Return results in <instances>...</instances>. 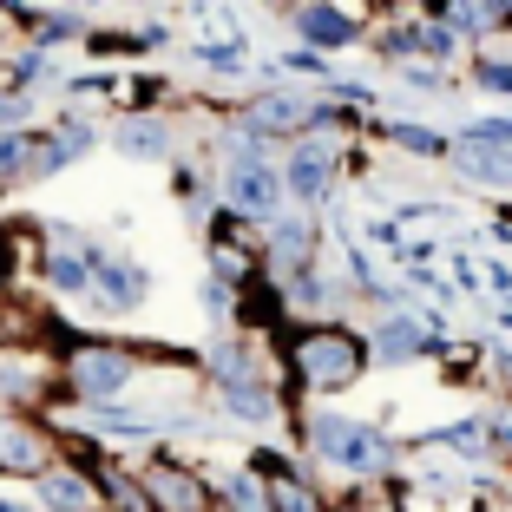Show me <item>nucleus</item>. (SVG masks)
Returning a JSON list of instances; mask_svg holds the SVG:
<instances>
[{
    "mask_svg": "<svg viewBox=\"0 0 512 512\" xmlns=\"http://www.w3.org/2000/svg\"><path fill=\"white\" fill-rule=\"evenodd\" d=\"M289 362L302 368L309 388H348V381L368 368V348L348 329H302L296 342H289Z\"/></svg>",
    "mask_w": 512,
    "mask_h": 512,
    "instance_id": "1",
    "label": "nucleus"
},
{
    "mask_svg": "<svg viewBox=\"0 0 512 512\" xmlns=\"http://www.w3.org/2000/svg\"><path fill=\"white\" fill-rule=\"evenodd\" d=\"M316 453L342 473H381L394 467V440L375 434V427L348 421V414H316Z\"/></svg>",
    "mask_w": 512,
    "mask_h": 512,
    "instance_id": "2",
    "label": "nucleus"
},
{
    "mask_svg": "<svg viewBox=\"0 0 512 512\" xmlns=\"http://www.w3.org/2000/svg\"><path fill=\"white\" fill-rule=\"evenodd\" d=\"M66 375H73V388L86 394V401H112V394L132 388V355H125V348H106V342H86V348H73Z\"/></svg>",
    "mask_w": 512,
    "mask_h": 512,
    "instance_id": "3",
    "label": "nucleus"
},
{
    "mask_svg": "<svg viewBox=\"0 0 512 512\" xmlns=\"http://www.w3.org/2000/svg\"><path fill=\"white\" fill-rule=\"evenodd\" d=\"M230 204H237L243 217H276V204H283V178H276L250 145L230 158Z\"/></svg>",
    "mask_w": 512,
    "mask_h": 512,
    "instance_id": "4",
    "label": "nucleus"
},
{
    "mask_svg": "<svg viewBox=\"0 0 512 512\" xmlns=\"http://www.w3.org/2000/svg\"><path fill=\"white\" fill-rule=\"evenodd\" d=\"M309 99L302 92H270V99H256L250 112H243V132L250 138H270V132H309Z\"/></svg>",
    "mask_w": 512,
    "mask_h": 512,
    "instance_id": "5",
    "label": "nucleus"
},
{
    "mask_svg": "<svg viewBox=\"0 0 512 512\" xmlns=\"http://www.w3.org/2000/svg\"><path fill=\"white\" fill-rule=\"evenodd\" d=\"M335 178V151L322 145V138H302L296 151H289V197H322Z\"/></svg>",
    "mask_w": 512,
    "mask_h": 512,
    "instance_id": "6",
    "label": "nucleus"
},
{
    "mask_svg": "<svg viewBox=\"0 0 512 512\" xmlns=\"http://www.w3.org/2000/svg\"><path fill=\"white\" fill-rule=\"evenodd\" d=\"M453 171L473 184H499V191H512V145H460L453 151Z\"/></svg>",
    "mask_w": 512,
    "mask_h": 512,
    "instance_id": "7",
    "label": "nucleus"
},
{
    "mask_svg": "<svg viewBox=\"0 0 512 512\" xmlns=\"http://www.w3.org/2000/svg\"><path fill=\"white\" fill-rule=\"evenodd\" d=\"M145 493L158 499V512H197V506H204V486H197L191 473H178V467H151Z\"/></svg>",
    "mask_w": 512,
    "mask_h": 512,
    "instance_id": "8",
    "label": "nucleus"
},
{
    "mask_svg": "<svg viewBox=\"0 0 512 512\" xmlns=\"http://www.w3.org/2000/svg\"><path fill=\"white\" fill-rule=\"evenodd\" d=\"M112 145H119L125 158H165L171 151V125L165 119H125L119 132H112Z\"/></svg>",
    "mask_w": 512,
    "mask_h": 512,
    "instance_id": "9",
    "label": "nucleus"
},
{
    "mask_svg": "<svg viewBox=\"0 0 512 512\" xmlns=\"http://www.w3.org/2000/svg\"><path fill=\"white\" fill-rule=\"evenodd\" d=\"M421 348H434V342L421 335V322H414V316H394V322H381V329H375V355H381V362H414Z\"/></svg>",
    "mask_w": 512,
    "mask_h": 512,
    "instance_id": "10",
    "label": "nucleus"
},
{
    "mask_svg": "<svg viewBox=\"0 0 512 512\" xmlns=\"http://www.w3.org/2000/svg\"><path fill=\"white\" fill-rule=\"evenodd\" d=\"M296 33H302V40H316V46H348V40H355V20H348L342 7H302Z\"/></svg>",
    "mask_w": 512,
    "mask_h": 512,
    "instance_id": "11",
    "label": "nucleus"
},
{
    "mask_svg": "<svg viewBox=\"0 0 512 512\" xmlns=\"http://www.w3.org/2000/svg\"><path fill=\"white\" fill-rule=\"evenodd\" d=\"M92 283L106 289V302H112V309H132V302L145 296V276H138L132 263H106V256L92 263Z\"/></svg>",
    "mask_w": 512,
    "mask_h": 512,
    "instance_id": "12",
    "label": "nucleus"
},
{
    "mask_svg": "<svg viewBox=\"0 0 512 512\" xmlns=\"http://www.w3.org/2000/svg\"><path fill=\"white\" fill-rule=\"evenodd\" d=\"M40 499H46V506H60V512H86L92 506V486L73 480V473H46V480H40Z\"/></svg>",
    "mask_w": 512,
    "mask_h": 512,
    "instance_id": "13",
    "label": "nucleus"
},
{
    "mask_svg": "<svg viewBox=\"0 0 512 512\" xmlns=\"http://www.w3.org/2000/svg\"><path fill=\"white\" fill-rule=\"evenodd\" d=\"M270 256H276V270H289V276L309 270V230L283 224V230H276V243H270Z\"/></svg>",
    "mask_w": 512,
    "mask_h": 512,
    "instance_id": "14",
    "label": "nucleus"
},
{
    "mask_svg": "<svg viewBox=\"0 0 512 512\" xmlns=\"http://www.w3.org/2000/svg\"><path fill=\"white\" fill-rule=\"evenodd\" d=\"M270 512H316V493L296 480V473H276L270 480V499H263Z\"/></svg>",
    "mask_w": 512,
    "mask_h": 512,
    "instance_id": "15",
    "label": "nucleus"
},
{
    "mask_svg": "<svg viewBox=\"0 0 512 512\" xmlns=\"http://www.w3.org/2000/svg\"><path fill=\"white\" fill-rule=\"evenodd\" d=\"M0 467H40V440L20 427H0Z\"/></svg>",
    "mask_w": 512,
    "mask_h": 512,
    "instance_id": "16",
    "label": "nucleus"
},
{
    "mask_svg": "<svg viewBox=\"0 0 512 512\" xmlns=\"http://www.w3.org/2000/svg\"><path fill=\"white\" fill-rule=\"evenodd\" d=\"M46 276H53V283H60V289H86L92 283V270H86V263H79V256H46Z\"/></svg>",
    "mask_w": 512,
    "mask_h": 512,
    "instance_id": "17",
    "label": "nucleus"
},
{
    "mask_svg": "<svg viewBox=\"0 0 512 512\" xmlns=\"http://www.w3.org/2000/svg\"><path fill=\"white\" fill-rule=\"evenodd\" d=\"M388 138H394L401 151H447V138L427 132V125H388Z\"/></svg>",
    "mask_w": 512,
    "mask_h": 512,
    "instance_id": "18",
    "label": "nucleus"
},
{
    "mask_svg": "<svg viewBox=\"0 0 512 512\" xmlns=\"http://www.w3.org/2000/svg\"><path fill=\"white\" fill-rule=\"evenodd\" d=\"M197 60L211 73H243V40H224V46H197Z\"/></svg>",
    "mask_w": 512,
    "mask_h": 512,
    "instance_id": "19",
    "label": "nucleus"
},
{
    "mask_svg": "<svg viewBox=\"0 0 512 512\" xmlns=\"http://www.w3.org/2000/svg\"><path fill=\"white\" fill-rule=\"evenodd\" d=\"M27 151H33V138H27V132H7V138H0V178H14Z\"/></svg>",
    "mask_w": 512,
    "mask_h": 512,
    "instance_id": "20",
    "label": "nucleus"
},
{
    "mask_svg": "<svg viewBox=\"0 0 512 512\" xmlns=\"http://www.w3.org/2000/svg\"><path fill=\"white\" fill-rule=\"evenodd\" d=\"M224 493H230V506H243V512H270V506H263V493H256L250 473H237V480H230Z\"/></svg>",
    "mask_w": 512,
    "mask_h": 512,
    "instance_id": "21",
    "label": "nucleus"
},
{
    "mask_svg": "<svg viewBox=\"0 0 512 512\" xmlns=\"http://www.w3.org/2000/svg\"><path fill=\"white\" fill-rule=\"evenodd\" d=\"M453 46H460V27H421V53H434V60H447Z\"/></svg>",
    "mask_w": 512,
    "mask_h": 512,
    "instance_id": "22",
    "label": "nucleus"
},
{
    "mask_svg": "<svg viewBox=\"0 0 512 512\" xmlns=\"http://www.w3.org/2000/svg\"><path fill=\"white\" fill-rule=\"evenodd\" d=\"M480 86L512 92V60H480Z\"/></svg>",
    "mask_w": 512,
    "mask_h": 512,
    "instance_id": "23",
    "label": "nucleus"
},
{
    "mask_svg": "<svg viewBox=\"0 0 512 512\" xmlns=\"http://www.w3.org/2000/svg\"><path fill=\"white\" fill-rule=\"evenodd\" d=\"M20 112H27V99H14V92H7V99H0V125H20Z\"/></svg>",
    "mask_w": 512,
    "mask_h": 512,
    "instance_id": "24",
    "label": "nucleus"
},
{
    "mask_svg": "<svg viewBox=\"0 0 512 512\" xmlns=\"http://www.w3.org/2000/svg\"><path fill=\"white\" fill-rule=\"evenodd\" d=\"M486 283H493L499 296H506V289H512V270H506V263H493V270H486Z\"/></svg>",
    "mask_w": 512,
    "mask_h": 512,
    "instance_id": "25",
    "label": "nucleus"
},
{
    "mask_svg": "<svg viewBox=\"0 0 512 512\" xmlns=\"http://www.w3.org/2000/svg\"><path fill=\"white\" fill-rule=\"evenodd\" d=\"M0 512H27V506H14V499H0Z\"/></svg>",
    "mask_w": 512,
    "mask_h": 512,
    "instance_id": "26",
    "label": "nucleus"
},
{
    "mask_svg": "<svg viewBox=\"0 0 512 512\" xmlns=\"http://www.w3.org/2000/svg\"><path fill=\"white\" fill-rule=\"evenodd\" d=\"M499 322H506V329H512V302H506V309H499Z\"/></svg>",
    "mask_w": 512,
    "mask_h": 512,
    "instance_id": "27",
    "label": "nucleus"
}]
</instances>
